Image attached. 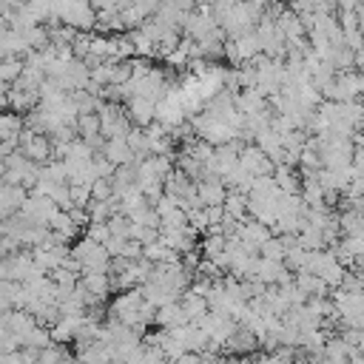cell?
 Wrapping results in <instances>:
<instances>
[{"mask_svg": "<svg viewBox=\"0 0 364 364\" xmlns=\"http://www.w3.org/2000/svg\"><path fill=\"white\" fill-rule=\"evenodd\" d=\"M48 230H51V233H57V236H60L65 245H68L71 239H77V236H80V228H77V225L68 219V213H65V210H57V216L51 219Z\"/></svg>", "mask_w": 364, "mask_h": 364, "instance_id": "cell-10", "label": "cell"}, {"mask_svg": "<svg viewBox=\"0 0 364 364\" xmlns=\"http://www.w3.org/2000/svg\"><path fill=\"white\" fill-rule=\"evenodd\" d=\"M74 131H77V139H91L100 134V119L97 114H80L77 122H74Z\"/></svg>", "mask_w": 364, "mask_h": 364, "instance_id": "cell-11", "label": "cell"}, {"mask_svg": "<svg viewBox=\"0 0 364 364\" xmlns=\"http://www.w3.org/2000/svg\"><path fill=\"white\" fill-rule=\"evenodd\" d=\"M68 196H71V208H85L91 202V193L85 185H68Z\"/></svg>", "mask_w": 364, "mask_h": 364, "instance_id": "cell-17", "label": "cell"}, {"mask_svg": "<svg viewBox=\"0 0 364 364\" xmlns=\"http://www.w3.org/2000/svg\"><path fill=\"white\" fill-rule=\"evenodd\" d=\"M293 284L307 296V299H330V287L313 276V273H293Z\"/></svg>", "mask_w": 364, "mask_h": 364, "instance_id": "cell-5", "label": "cell"}, {"mask_svg": "<svg viewBox=\"0 0 364 364\" xmlns=\"http://www.w3.org/2000/svg\"><path fill=\"white\" fill-rule=\"evenodd\" d=\"M88 193H91V202H108V199H114L111 179H94L88 185Z\"/></svg>", "mask_w": 364, "mask_h": 364, "instance_id": "cell-14", "label": "cell"}, {"mask_svg": "<svg viewBox=\"0 0 364 364\" xmlns=\"http://www.w3.org/2000/svg\"><path fill=\"white\" fill-rule=\"evenodd\" d=\"M57 210H60V208H57L48 196H34V193H28L17 213L26 216V219H28L31 225H37V228H48L51 219L57 216Z\"/></svg>", "mask_w": 364, "mask_h": 364, "instance_id": "cell-1", "label": "cell"}, {"mask_svg": "<svg viewBox=\"0 0 364 364\" xmlns=\"http://www.w3.org/2000/svg\"><path fill=\"white\" fill-rule=\"evenodd\" d=\"M85 213H88V222H100V225H105V222L111 219L108 202H88V205H85Z\"/></svg>", "mask_w": 364, "mask_h": 364, "instance_id": "cell-15", "label": "cell"}, {"mask_svg": "<svg viewBox=\"0 0 364 364\" xmlns=\"http://www.w3.org/2000/svg\"><path fill=\"white\" fill-rule=\"evenodd\" d=\"M199 364H225V355H208V353H202L199 355Z\"/></svg>", "mask_w": 364, "mask_h": 364, "instance_id": "cell-19", "label": "cell"}, {"mask_svg": "<svg viewBox=\"0 0 364 364\" xmlns=\"http://www.w3.org/2000/svg\"><path fill=\"white\" fill-rule=\"evenodd\" d=\"M125 117H128V122H131V128H139V131H145L151 122H154V102H148V100H142V97H131L125 105Z\"/></svg>", "mask_w": 364, "mask_h": 364, "instance_id": "cell-2", "label": "cell"}, {"mask_svg": "<svg viewBox=\"0 0 364 364\" xmlns=\"http://www.w3.org/2000/svg\"><path fill=\"white\" fill-rule=\"evenodd\" d=\"M77 284H80L85 293H91L94 299H100V301H105V296L111 293V279H108V273H82V276L77 279Z\"/></svg>", "mask_w": 364, "mask_h": 364, "instance_id": "cell-6", "label": "cell"}, {"mask_svg": "<svg viewBox=\"0 0 364 364\" xmlns=\"http://www.w3.org/2000/svg\"><path fill=\"white\" fill-rule=\"evenodd\" d=\"M68 213V219L77 225V228H85L88 225V213H85V208H71V210H65Z\"/></svg>", "mask_w": 364, "mask_h": 364, "instance_id": "cell-18", "label": "cell"}, {"mask_svg": "<svg viewBox=\"0 0 364 364\" xmlns=\"http://www.w3.org/2000/svg\"><path fill=\"white\" fill-rule=\"evenodd\" d=\"M225 196H228V191H225V185H222L216 176H205V179H199V182H196V199H199V205H202V208L222 205V202H225Z\"/></svg>", "mask_w": 364, "mask_h": 364, "instance_id": "cell-3", "label": "cell"}, {"mask_svg": "<svg viewBox=\"0 0 364 364\" xmlns=\"http://www.w3.org/2000/svg\"><path fill=\"white\" fill-rule=\"evenodd\" d=\"M20 74H23V60L20 57H3L0 60V82L11 85Z\"/></svg>", "mask_w": 364, "mask_h": 364, "instance_id": "cell-12", "label": "cell"}, {"mask_svg": "<svg viewBox=\"0 0 364 364\" xmlns=\"http://www.w3.org/2000/svg\"><path fill=\"white\" fill-rule=\"evenodd\" d=\"M28 191L26 188H11V185H0V222H6L9 216H14L20 210V205L26 202Z\"/></svg>", "mask_w": 364, "mask_h": 364, "instance_id": "cell-4", "label": "cell"}, {"mask_svg": "<svg viewBox=\"0 0 364 364\" xmlns=\"http://www.w3.org/2000/svg\"><path fill=\"white\" fill-rule=\"evenodd\" d=\"M233 51H236L239 65H242V63H250V60H256V57L262 54V51H259V40H256L253 31H245V34L233 37Z\"/></svg>", "mask_w": 364, "mask_h": 364, "instance_id": "cell-9", "label": "cell"}, {"mask_svg": "<svg viewBox=\"0 0 364 364\" xmlns=\"http://www.w3.org/2000/svg\"><path fill=\"white\" fill-rule=\"evenodd\" d=\"M259 259H270V262H282L284 259V245L279 236H270L267 242L259 245Z\"/></svg>", "mask_w": 364, "mask_h": 364, "instance_id": "cell-13", "label": "cell"}, {"mask_svg": "<svg viewBox=\"0 0 364 364\" xmlns=\"http://www.w3.org/2000/svg\"><path fill=\"white\" fill-rule=\"evenodd\" d=\"M100 156H102L105 162H111L114 168H119V165H131V159H134L131 151H128V145H125V139H105Z\"/></svg>", "mask_w": 364, "mask_h": 364, "instance_id": "cell-8", "label": "cell"}, {"mask_svg": "<svg viewBox=\"0 0 364 364\" xmlns=\"http://www.w3.org/2000/svg\"><path fill=\"white\" fill-rule=\"evenodd\" d=\"M154 324H156L159 330H173V327H185V324H188V318L182 316L179 301H173V304L156 307V313H154Z\"/></svg>", "mask_w": 364, "mask_h": 364, "instance_id": "cell-7", "label": "cell"}, {"mask_svg": "<svg viewBox=\"0 0 364 364\" xmlns=\"http://www.w3.org/2000/svg\"><path fill=\"white\" fill-rule=\"evenodd\" d=\"M0 185H3V182H0Z\"/></svg>", "mask_w": 364, "mask_h": 364, "instance_id": "cell-20", "label": "cell"}, {"mask_svg": "<svg viewBox=\"0 0 364 364\" xmlns=\"http://www.w3.org/2000/svg\"><path fill=\"white\" fill-rule=\"evenodd\" d=\"M82 239L102 245V242L108 239V228H105V225H100V222H88V225L82 228Z\"/></svg>", "mask_w": 364, "mask_h": 364, "instance_id": "cell-16", "label": "cell"}]
</instances>
